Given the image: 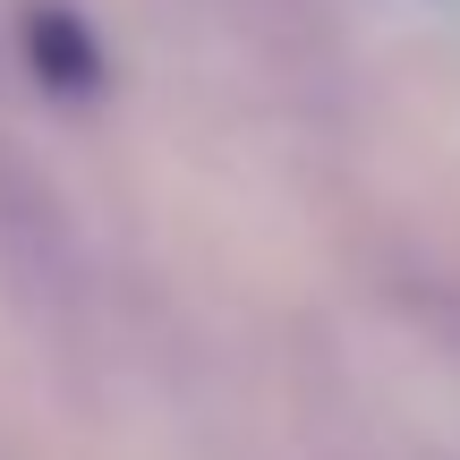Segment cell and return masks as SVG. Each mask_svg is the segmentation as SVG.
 <instances>
[{
    "label": "cell",
    "mask_w": 460,
    "mask_h": 460,
    "mask_svg": "<svg viewBox=\"0 0 460 460\" xmlns=\"http://www.w3.org/2000/svg\"><path fill=\"white\" fill-rule=\"evenodd\" d=\"M17 51H26V68H34V85L43 94H60V102H85V94H102V43H94V26H85L68 0H26L17 9Z\"/></svg>",
    "instance_id": "cell-1"
}]
</instances>
